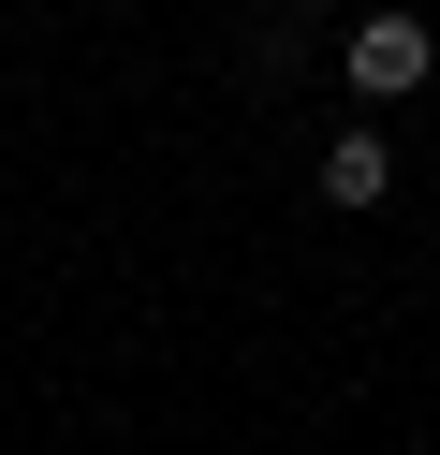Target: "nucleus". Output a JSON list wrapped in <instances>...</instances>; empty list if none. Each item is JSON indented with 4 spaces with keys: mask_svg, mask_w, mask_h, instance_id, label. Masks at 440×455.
<instances>
[{
    "mask_svg": "<svg viewBox=\"0 0 440 455\" xmlns=\"http://www.w3.org/2000/svg\"><path fill=\"white\" fill-rule=\"evenodd\" d=\"M440 74V44H426V15H367V30H352V89L367 103H396V89H426Z\"/></svg>",
    "mask_w": 440,
    "mask_h": 455,
    "instance_id": "f257e3e1",
    "label": "nucleus"
},
{
    "mask_svg": "<svg viewBox=\"0 0 440 455\" xmlns=\"http://www.w3.org/2000/svg\"><path fill=\"white\" fill-rule=\"evenodd\" d=\"M381 191H396V148L381 132H338L323 148V206H381Z\"/></svg>",
    "mask_w": 440,
    "mask_h": 455,
    "instance_id": "f03ea898",
    "label": "nucleus"
}]
</instances>
